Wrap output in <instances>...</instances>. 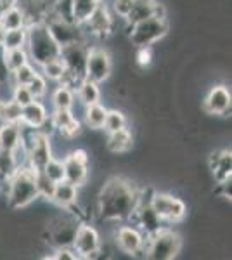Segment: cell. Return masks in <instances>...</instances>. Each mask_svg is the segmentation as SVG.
Here are the masks:
<instances>
[{"label":"cell","mask_w":232,"mask_h":260,"mask_svg":"<svg viewBox=\"0 0 232 260\" xmlns=\"http://www.w3.org/2000/svg\"><path fill=\"white\" fill-rule=\"evenodd\" d=\"M37 189H39V196L44 200L50 201V196H52V191H54V186L56 184L52 182L50 179L45 177V174L42 170H37Z\"/></svg>","instance_id":"obj_33"},{"label":"cell","mask_w":232,"mask_h":260,"mask_svg":"<svg viewBox=\"0 0 232 260\" xmlns=\"http://www.w3.org/2000/svg\"><path fill=\"white\" fill-rule=\"evenodd\" d=\"M2 61L6 70L12 73L18 68H21L23 64L29 62V56L26 52V49H11V50H4L2 49Z\"/></svg>","instance_id":"obj_28"},{"label":"cell","mask_w":232,"mask_h":260,"mask_svg":"<svg viewBox=\"0 0 232 260\" xmlns=\"http://www.w3.org/2000/svg\"><path fill=\"white\" fill-rule=\"evenodd\" d=\"M113 73L111 54L103 47H88L85 77L97 83L108 82Z\"/></svg>","instance_id":"obj_12"},{"label":"cell","mask_w":232,"mask_h":260,"mask_svg":"<svg viewBox=\"0 0 232 260\" xmlns=\"http://www.w3.org/2000/svg\"><path fill=\"white\" fill-rule=\"evenodd\" d=\"M47 258H54V260H77L78 255L75 253V250L71 246H62V248H56L54 255H50Z\"/></svg>","instance_id":"obj_38"},{"label":"cell","mask_w":232,"mask_h":260,"mask_svg":"<svg viewBox=\"0 0 232 260\" xmlns=\"http://www.w3.org/2000/svg\"><path fill=\"white\" fill-rule=\"evenodd\" d=\"M23 144V125L0 123V149L12 153Z\"/></svg>","instance_id":"obj_21"},{"label":"cell","mask_w":232,"mask_h":260,"mask_svg":"<svg viewBox=\"0 0 232 260\" xmlns=\"http://www.w3.org/2000/svg\"><path fill=\"white\" fill-rule=\"evenodd\" d=\"M134 4H136V0H113L111 9L118 16V18H121L125 21L126 16L130 14V11H132Z\"/></svg>","instance_id":"obj_36"},{"label":"cell","mask_w":232,"mask_h":260,"mask_svg":"<svg viewBox=\"0 0 232 260\" xmlns=\"http://www.w3.org/2000/svg\"><path fill=\"white\" fill-rule=\"evenodd\" d=\"M42 172H44L45 177L52 180L54 184L64 180V165H62V160H59L56 156H52L47 163H45V167L42 169Z\"/></svg>","instance_id":"obj_31"},{"label":"cell","mask_w":232,"mask_h":260,"mask_svg":"<svg viewBox=\"0 0 232 260\" xmlns=\"http://www.w3.org/2000/svg\"><path fill=\"white\" fill-rule=\"evenodd\" d=\"M47 123H49V113L47 108L42 103V99H33L31 103L23 106V111H21V125H24L26 128L44 130Z\"/></svg>","instance_id":"obj_17"},{"label":"cell","mask_w":232,"mask_h":260,"mask_svg":"<svg viewBox=\"0 0 232 260\" xmlns=\"http://www.w3.org/2000/svg\"><path fill=\"white\" fill-rule=\"evenodd\" d=\"M182 238L170 229H159L146 236L144 253L151 260H172L180 253Z\"/></svg>","instance_id":"obj_4"},{"label":"cell","mask_w":232,"mask_h":260,"mask_svg":"<svg viewBox=\"0 0 232 260\" xmlns=\"http://www.w3.org/2000/svg\"><path fill=\"white\" fill-rule=\"evenodd\" d=\"M149 205L163 222H180L187 215V205L184 203V200L170 192H153Z\"/></svg>","instance_id":"obj_8"},{"label":"cell","mask_w":232,"mask_h":260,"mask_svg":"<svg viewBox=\"0 0 232 260\" xmlns=\"http://www.w3.org/2000/svg\"><path fill=\"white\" fill-rule=\"evenodd\" d=\"M28 39H26V52L29 61L35 66H40L42 62L56 59L61 54V45L50 35L47 24L44 21H33L26 26Z\"/></svg>","instance_id":"obj_3"},{"label":"cell","mask_w":232,"mask_h":260,"mask_svg":"<svg viewBox=\"0 0 232 260\" xmlns=\"http://www.w3.org/2000/svg\"><path fill=\"white\" fill-rule=\"evenodd\" d=\"M115 243L123 253L136 257L139 253H144L146 234L137 225H120L115 231Z\"/></svg>","instance_id":"obj_14"},{"label":"cell","mask_w":232,"mask_h":260,"mask_svg":"<svg viewBox=\"0 0 232 260\" xmlns=\"http://www.w3.org/2000/svg\"><path fill=\"white\" fill-rule=\"evenodd\" d=\"M64 165V180L83 187L90 175V158L85 149H73L62 158Z\"/></svg>","instance_id":"obj_10"},{"label":"cell","mask_w":232,"mask_h":260,"mask_svg":"<svg viewBox=\"0 0 232 260\" xmlns=\"http://www.w3.org/2000/svg\"><path fill=\"white\" fill-rule=\"evenodd\" d=\"M153 16L167 18V11H164V6L159 2V0H136L130 14L126 16L125 23H126V26L130 28L132 24L139 23V21L153 18Z\"/></svg>","instance_id":"obj_16"},{"label":"cell","mask_w":232,"mask_h":260,"mask_svg":"<svg viewBox=\"0 0 232 260\" xmlns=\"http://www.w3.org/2000/svg\"><path fill=\"white\" fill-rule=\"evenodd\" d=\"M101 83H97L90 78H82L77 87H75V95L78 98L80 104L83 108L85 106H90V104H95V103H101V98H103V92H101Z\"/></svg>","instance_id":"obj_22"},{"label":"cell","mask_w":232,"mask_h":260,"mask_svg":"<svg viewBox=\"0 0 232 260\" xmlns=\"http://www.w3.org/2000/svg\"><path fill=\"white\" fill-rule=\"evenodd\" d=\"M4 35H6V30H4V26L0 24V47H2V40H4Z\"/></svg>","instance_id":"obj_39"},{"label":"cell","mask_w":232,"mask_h":260,"mask_svg":"<svg viewBox=\"0 0 232 260\" xmlns=\"http://www.w3.org/2000/svg\"><path fill=\"white\" fill-rule=\"evenodd\" d=\"M39 75V66H35L31 61L23 64L21 68H18L16 71L11 73V80H12V85H28L33 78Z\"/></svg>","instance_id":"obj_30"},{"label":"cell","mask_w":232,"mask_h":260,"mask_svg":"<svg viewBox=\"0 0 232 260\" xmlns=\"http://www.w3.org/2000/svg\"><path fill=\"white\" fill-rule=\"evenodd\" d=\"M136 62L139 68L146 70L153 64V52H151V47H137V54H136Z\"/></svg>","instance_id":"obj_37"},{"label":"cell","mask_w":232,"mask_h":260,"mask_svg":"<svg viewBox=\"0 0 232 260\" xmlns=\"http://www.w3.org/2000/svg\"><path fill=\"white\" fill-rule=\"evenodd\" d=\"M210 170L213 172V177L217 184L225 182L232 175V154L230 149L213 151L210 156Z\"/></svg>","instance_id":"obj_19"},{"label":"cell","mask_w":232,"mask_h":260,"mask_svg":"<svg viewBox=\"0 0 232 260\" xmlns=\"http://www.w3.org/2000/svg\"><path fill=\"white\" fill-rule=\"evenodd\" d=\"M35 177H37V170L26 163V165L18 167L6 179L7 182L6 200L9 208H12V210H23V208L29 207V205L35 203L40 198Z\"/></svg>","instance_id":"obj_2"},{"label":"cell","mask_w":232,"mask_h":260,"mask_svg":"<svg viewBox=\"0 0 232 260\" xmlns=\"http://www.w3.org/2000/svg\"><path fill=\"white\" fill-rule=\"evenodd\" d=\"M54 110H73L75 106V89L68 83H59L52 94Z\"/></svg>","instance_id":"obj_27"},{"label":"cell","mask_w":232,"mask_h":260,"mask_svg":"<svg viewBox=\"0 0 232 260\" xmlns=\"http://www.w3.org/2000/svg\"><path fill=\"white\" fill-rule=\"evenodd\" d=\"M16 103L21 104V106H26L28 103H31L33 99V94L29 92L28 85H12V98Z\"/></svg>","instance_id":"obj_35"},{"label":"cell","mask_w":232,"mask_h":260,"mask_svg":"<svg viewBox=\"0 0 232 260\" xmlns=\"http://www.w3.org/2000/svg\"><path fill=\"white\" fill-rule=\"evenodd\" d=\"M39 71L47 82L61 83V82H64V78H66V66H64V62H62L61 57H56V59L42 62V64L39 66Z\"/></svg>","instance_id":"obj_25"},{"label":"cell","mask_w":232,"mask_h":260,"mask_svg":"<svg viewBox=\"0 0 232 260\" xmlns=\"http://www.w3.org/2000/svg\"><path fill=\"white\" fill-rule=\"evenodd\" d=\"M108 108L103 103H95L83 108V121L90 130H103L106 121Z\"/></svg>","instance_id":"obj_24"},{"label":"cell","mask_w":232,"mask_h":260,"mask_svg":"<svg viewBox=\"0 0 232 260\" xmlns=\"http://www.w3.org/2000/svg\"><path fill=\"white\" fill-rule=\"evenodd\" d=\"M82 31L85 37H97V39H106L115 30V16L109 11L108 6H104L103 2L97 6V9L92 12V16L85 23L80 24Z\"/></svg>","instance_id":"obj_13"},{"label":"cell","mask_w":232,"mask_h":260,"mask_svg":"<svg viewBox=\"0 0 232 260\" xmlns=\"http://www.w3.org/2000/svg\"><path fill=\"white\" fill-rule=\"evenodd\" d=\"M103 0H71V19L77 24H83Z\"/></svg>","instance_id":"obj_26"},{"label":"cell","mask_w":232,"mask_h":260,"mask_svg":"<svg viewBox=\"0 0 232 260\" xmlns=\"http://www.w3.org/2000/svg\"><path fill=\"white\" fill-rule=\"evenodd\" d=\"M47 83L49 82L45 80L44 77H42L40 71H39V75H37V77L28 83V89L33 94V98H35V99H44L45 94H47V89H49Z\"/></svg>","instance_id":"obj_34"},{"label":"cell","mask_w":232,"mask_h":260,"mask_svg":"<svg viewBox=\"0 0 232 260\" xmlns=\"http://www.w3.org/2000/svg\"><path fill=\"white\" fill-rule=\"evenodd\" d=\"M80 200V187H77L75 184L68 182V180H61V182H56L52 191V196H50V201L54 205H57L59 208H71L78 203Z\"/></svg>","instance_id":"obj_18"},{"label":"cell","mask_w":232,"mask_h":260,"mask_svg":"<svg viewBox=\"0 0 232 260\" xmlns=\"http://www.w3.org/2000/svg\"><path fill=\"white\" fill-rule=\"evenodd\" d=\"M142 189L126 177H109L101 186L97 194V212L99 217L106 222L130 220L134 217L137 205L141 203Z\"/></svg>","instance_id":"obj_1"},{"label":"cell","mask_w":232,"mask_h":260,"mask_svg":"<svg viewBox=\"0 0 232 260\" xmlns=\"http://www.w3.org/2000/svg\"><path fill=\"white\" fill-rule=\"evenodd\" d=\"M26 39L28 31L26 28H16V30H6L2 40V49L11 50V49H26Z\"/></svg>","instance_id":"obj_29"},{"label":"cell","mask_w":232,"mask_h":260,"mask_svg":"<svg viewBox=\"0 0 232 260\" xmlns=\"http://www.w3.org/2000/svg\"><path fill=\"white\" fill-rule=\"evenodd\" d=\"M71 248L75 250V253L78 255V258L97 257V253H101V250H103L99 231H97L94 225L80 222L78 228H77V233H75Z\"/></svg>","instance_id":"obj_11"},{"label":"cell","mask_w":232,"mask_h":260,"mask_svg":"<svg viewBox=\"0 0 232 260\" xmlns=\"http://www.w3.org/2000/svg\"><path fill=\"white\" fill-rule=\"evenodd\" d=\"M44 23L47 24L52 39L56 40L61 47L62 45L73 44V42H78V40H85V35H83L80 24H77L71 19H64V18H61V16L54 14L50 9L47 11V14H45Z\"/></svg>","instance_id":"obj_9"},{"label":"cell","mask_w":232,"mask_h":260,"mask_svg":"<svg viewBox=\"0 0 232 260\" xmlns=\"http://www.w3.org/2000/svg\"><path fill=\"white\" fill-rule=\"evenodd\" d=\"M88 47L85 40H78L73 44L62 45L59 57L62 59L66 66V78L61 83H68L70 87H77V83L85 78V66H87V56Z\"/></svg>","instance_id":"obj_5"},{"label":"cell","mask_w":232,"mask_h":260,"mask_svg":"<svg viewBox=\"0 0 232 260\" xmlns=\"http://www.w3.org/2000/svg\"><path fill=\"white\" fill-rule=\"evenodd\" d=\"M170 30V24H168L167 18H147L144 21H139V23L130 26L128 33V40L132 44V47H151L156 42H159L161 39L168 35Z\"/></svg>","instance_id":"obj_6"},{"label":"cell","mask_w":232,"mask_h":260,"mask_svg":"<svg viewBox=\"0 0 232 260\" xmlns=\"http://www.w3.org/2000/svg\"><path fill=\"white\" fill-rule=\"evenodd\" d=\"M232 106V95L230 89L227 85H213L208 90L203 103V108L208 115L225 116L230 111Z\"/></svg>","instance_id":"obj_15"},{"label":"cell","mask_w":232,"mask_h":260,"mask_svg":"<svg viewBox=\"0 0 232 260\" xmlns=\"http://www.w3.org/2000/svg\"><path fill=\"white\" fill-rule=\"evenodd\" d=\"M104 148L113 154H125L134 148V136L130 128H120L116 132H109L106 141H104Z\"/></svg>","instance_id":"obj_20"},{"label":"cell","mask_w":232,"mask_h":260,"mask_svg":"<svg viewBox=\"0 0 232 260\" xmlns=\"http://www.w3.org/2000/svg\"><path fill=\"white\" fill-rule=\"evenodd\" d=\"M0 24L4 26V30L26 28L28 26V18L18 4H12V6L6 7L2 14H0Z\"/></svg>","instance_id":"obj_23"},{"label":"cell","mask_w":232,"mask_h":260,"mask_svg":"<svg viewBox=\"0 0 232 260\" xmlns=\"http://www.w3.org/2000/svg\"><path fill=\"white\" fill-rule=\"evenodd\" d=\"M80 220L75 213L70 212V208H66V213L57 215L54 219L49 220L47 224V238L49 243L54 248H62V246H71L73 245V238L77 233Z\"/></svg>","instance_id":"obj_7"},{"label":"cell","mask_w":232,"mask_h":260,"mask_svg":"<svg viewBox=\"0 0 232 260\" xmlns=\"http://www.w3.org/2000/svg\"><path fill=\"white\" fill-rule=\"evenodd\" d=\"M126 127V116L123 111L120 110H108V115H106V121H104V130L106 134L109 132H116L120 128H125Z\"/></svg>","instance_id":"obj_32"}]
</instances>
